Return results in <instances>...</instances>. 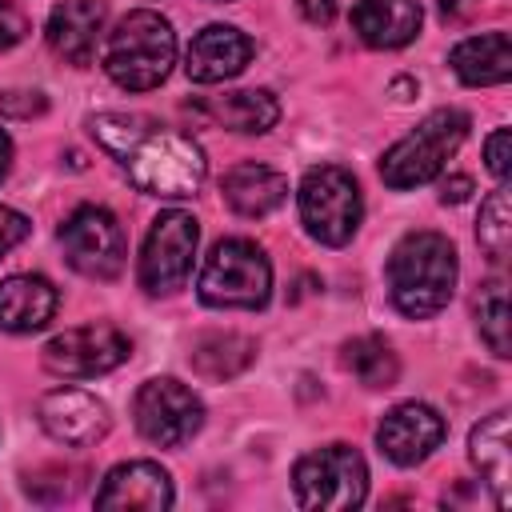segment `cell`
I'll list each match as a JSON object with an SVG mask.
<instances>
[{
  "label": "cell",
  "instance_id": "8",
  "mask_svg": "<svg viewBox=\"0 0 512 512\" xmlns=\"http://www.w3.org/2000/svg\"><path fill=\"white\" fill-rule=\"evenodd\" d=\"M64 260L88 280H112L124 268V228L108 208L84 204L60 224Z\"/></svg>",
  "mask_w": 512,
  "mask_h": 512
},
{
  "label": "cell",
  "instance_id": "10",
  "mask_svg": "<svg viewBox=\"0 0 512 512\" xmlns=\"http://www.w3.org/2000/svg\"><path fill=\"white\" fill-rule=\"evenodd\" d=\"M132 416H136L140 436L152 440V444H160V448L188 444L200 432V424H204V408H200L196 392L184 388L172 376H160V380L140 384V392L132 400Z\"/></svg>",
  "mask_w": 512,
  "mask_h": 512
},
{
  "label": "cell",
  "instance_id": "9",
  "mask_svg": "<svg viewBox=\"0 0 512 512\" xmlns=\"http://www.w3.org/2000/svg\"><path fill=\"white\" fill-rule=\"evenodd\" d=\"M196 240H200V228H196V216L172 208V212H160L148 228V240H144V252H140V288L160 296V292H176L188 272H192V256H196Z\"/></svg>",
  "mask_w": 512,
  "mask_h": 512
},
{
  "label": "cell",
  "instance_id": "31",
  "mask_svg": "<svg viewBox=\"0 0 512 512\" xmlns=\"http://www.w3.org/2000/svg\"><path fill=\"white\" fill-rule=\"evenodd\" d=\"M300 12H304L312 24H328L332 12H336V0H300Z\"/></svg>",
  "mask_w": 512,
  "mask_h": 512
},
{
  "label": "cell",
  "instance_id": "4",
  "mask_svg": "<svg viewBox=\"0 0 512 512\" xmlns=\"http://www.w3.org/2000/svg\"><path fill=\"white\" fill-rule=\"evenodd\" d=\"M468 116L460 108H436L428 112L404 140H396L384 160H380V176L388 188L404 192V188H416V184H428L440 176V168L448 164V156L464 144L468 136Z\"/></svg>",
  "mask_w": 512,
  "mask_h": 512
},
{
  "label": "cell",
  "instance_id": "18",
  "mask_svg": "<svg viewBox=\"0 0 512 512\" xmlns=\"http://www.w3.org/2000/svg\"><path fill=\"white\" fill-rule=\"evenodd\" d=\"M220 192H224L232 212H240L248 220H260V216H268V212H276L284 204L288 180L268 164H236L220 180Z\"/></svg>",
  "mask_w": 512,
  "mask_h": 512
},
{
  "label": "cell",
  "instance_id": "32",
  "mask_svg": "<svg viewBox=\"0 0 512 512\" xmlns=\"http://www.w3.org/2000/svg\"><path fill=\"white\" fill-rule=\"evenodd\" d=\"M8 164H12V140H8V132L0 128V180H4V172H8Z\"/></svg>",
  "mask_w": 512,
  "mask_h": 512
},
{
  "label": "cell",
  "instance_id": "1",
  "mask_svg": "<svg viewBox=\"0 0 512 512\" xmlns=\"http://www.w3.org/2000/svg\"><path fill=\"white\" fill-rule=\"evenodd\" d=\"M88 128L96 144L112 152L128 168V180L148 196L180 200L192 196L204 180V152L184 132L160 128L136 112H100L88 120Z\"/></svg>",
  "mask_w": 512,
  "mask_h": 512
},
{
  "label": "cell",
  "instance_id": "3",
  "mask_svg": "<svg viewBox=\"0 0 512 512\" xmlns=\"http://www.w3.org/2000/svg\"><path fill=\"white\" fill-rule=\"evenodd\" d=\"M176 60V32L160 12L136 8L128 12L104 40V72L128 88V92H148L156 88Z\"/></svg>",
  "mask_w": 512,
  "mask_h": 512
},
{
  "label": "cell",
  "instance_id": "21",
  "mask_svg": "<svg viewBox=\"0 0 512 512\" xmlns=\"http://www.w3.org/2000/svg\"><path fill=\"white\" fill-rule=\"evenodd\" d=\"M452 68L464 84H504L512 76V44L508 32H480L452 48Z\"/></svg>",
  "mask_w": 512,
  "mask_h": 512
},
{
  "label": "cell",
  "instance_id": "22",
  "mask_svg": "<svg viewBox=\"0 0 512 512\" xmlns=\"http://www.w3.org/2000/svg\"><path fill=\"white\" fill-rule=\"evenodd\" d=\"M468 456L480 472V480L492 488L496 508H508V412L484 416L468 436Z\"/></svg>",
  "mask_w": 512,
  "mask_h": 512
},
{
  "label": "cell",
  "instance_id": "16",
  "mask_svg": "<svg viewBox=\"0 0 512 512\" xmlns=\"http://www.w3.org/2000/svg\"><path fill=\"white\" fill-rule=\"evenodd\" d=\"M104 32V4L100 0H64L48 16V44L68 64H88Z\"/></svg>",
  "mask_w": 512,
  "mask_h": 512
},
{
  "label": "cell",
  "instance_id": "25",
  "mask_svg": "<svg viewBox=\"0 0 512 512\" xmlns=\"http://www.w3.org/2000/svg\"><path fill=\"white\" fill-rule=\"evenodd\" d=\"M476 236H480V248L488 252L492 264H504L508 260V248H512V208H508V188L504 184L484 200Z\"/></svg>",
  "mask_w": 512,
  "mask_h": 512
},
{
  "label": "cell",
  "instance_id": "29",
  "mask_svg": "<svg viewBox=\"0 0 512 512\" xmlns=\"http://www.w3.org/2000/svg\"><path fill=\"white\" fill-rule=\"evenodd\" d=\"M28 228H32V224H28L20 212H12V208H4V204H0V256H4V252H12V248L28 236Z\"/></svg>",
  "mask_w": 512,
  "mask_h": 512
},
{
  "label": "cell",
  "instance_id": "23",
  "mask_svg": "<svg viewBox=\"0 0 512 512\" xmlns=\"http://www.w3.org/2000/svg\"><path fill=\"white\" fill-rule=\"evenodd\" d=\"M188 360L204 380H232L256 360V344L240 332H204L192 340Z\"/></svg>",
  "mask_w": 512,
  "mask_h": 512
},
{
  "label": "cell",
  "instance_id": "6",
  "mask_svg": "<svg viewBox=\"0 0 512 512\" xmlns=\"http://www.w3.org/2000/svg\"><path fill=\"white\" fill-rule=\"evenodd\" d=\"M292 488H296L300 508H320V512L356 508V504H364V492H368V468L356 448L324 444L296 460Z\"/></svg>",
  "mask_w": 512,
  "mask_h": 512
},
{
  "label": "cell",
  "instance_id": "14",
  "mask_svg": "<svg viewBox=\"0 0 512 512\" xmlns=\"http://www.w3.org/2000/svg\"><path fill=\"white\" fill-rule=\"evenodd\" d=\"M248 60H252V40L240 28L208 24L192 36L188 56H184V72L196 84H220V80H232L236 72H244Z\"/></svg>",
  "mask_w": 512,
  "mask_h": 512
},
{
  "label": "cell",
  "instance_id": "19",
  "mask_svg": "<svg viewBox=\"0 0 512 512\" xmlns=\"http://www.w3.org/2000/svg\"><path fill=\"white\" fill-rule=\"evenodd\" d=\"M56 312V288L44 276H8L0 280V328L4 332H36Z\"/></svg>",
  "mask_w": 512,
  "mask_h": 512
},
{
  "label": "cell",
  "instance_id": "7",
  "mask_svg": "<svg viewBox=\"0 0 512 512\" xmlns=\"http://www.w3.org/2000/svg\"><path fill=\"white\" fill-rule=\"evenodd\" d=\"M300 220H304L312 240H320L328 248L348 244L360 228V188H356V180L336 164L308 168V176L300 180Z\"/></svg>",
  "mask_w": 512,
  "mask_h": 512
},
{
  "label": "cell",
  "instance_id": "27",
  "mask_svg": "<svg viewBox=\"0 0 512 512\" xmlns=\"http://www.w3.org/2000/svg\"><path fill=\"white\" fill-rule=\"evenodd\" d=\"M24 32H28V16H24L16 4L0 0V52L12 48V44H20Z\"/></svg>",
  "mask_w": 512,
  "mask_h": 512
},
{
  "label": "cell",
  "instance_id": "13",
  "mask_svg": "<svg viewBox=\"0 0 512 512\" xmlns=\"http://www.w3.org/2000/svg\"><path fill=\"white\" fill-rule=\"evenodd\" d=\"M40 424L56 444L88 448L108 432V408L80 388H56L40 400Z\"/></svg>",
  "mask_w": 512,
  "mask_h": 512
},
{
  "label": "cell",
  "instance_id": "30",
  "mask_svg": "<svg viewBox=\"0 0 512 512\" xmlns=\"http://www.w3.org/2000/svg\"><path fill=\"white\" fill-rule=\"evenodd\" d=\"M468 192H472V180H468V176H452V180L440 184V200H444V204H448V200L460 204V200H468Z\"/></svg>",
  "mask_w": 512,
  "mask_h": 512
},
{
  "label": "cell",
  "instance_id": "5",
  "mask_svg": "<svg viewBox=\"0 0 512 512\" xmlns=\"http://www.w3.org/2000/svg\"><path fill=\"white\" fill-rule=\"evenodd\" d=\"M200 300L212 308H264L272 292V264L252 240H220L200 268Z\"/></svg>",
  "mask_w": 512,
  "mask_h": 512
},
{
  "label": "cell",
  "instance_id": "24",
  "mask_svg": "<svg viewBox=\"0 0 512 512\" xmlns=\"http://www.w3.org/2000/svg\"><path fill=\"white\" fill-rule=\"evenodd\" d=\"M344 368L368 388H388L396 380V352L380 336H356L344 344Z\"/></svg>",
  "mask_w": 512,
  "mask_h": 512
},
{
  "label": "cell",
  "instance_id": "2",
  "mask_svg": "<svg viewBox=\"0 0 512 512\" xmlns=\"http://www.w3.org/2000/svg\"><path fill=\"white\" fill-rule=\"evenodd\" d=\"M388 288L392 304L412 320L440 312L456 288V248L448 236L408 232L388 256Z\"/></svg>",
  "mask_w": 512,
  "mask_h": 512
},
{
  "label": "cell",
  "instance_id": "12",
  "mask_svg": "<svg viewBox=\"0 0 512 512\" xmlns=\"http://www.w3.org/2000/svg\"><path fill=\"white\" fill-rule=\"evenodd\" d=\"M444 432H448V428H444V416H440L432 404L408 400V404H396V408L380 420L376 444H380V452H384L392 464L412 468V464L428 460V456L440 448Z\"/></svg>",
  "mask_w": 512,
  "mask_h": 512
},
{
  "label": "cell",
  "instance_id": "20",
  "mask_svg": "<svg viewBox=\"0 0 512 512\" xmlns=\"http://www.w3.org/2000/svg\"><path fill=\"white\" fill-rule=\"evenodd\" d=\"M196 116L232 132H268L280 120V104L268 88H244V92L208 96L204 104H196Z\"/></svg>",
  "mask_w": 512,
  "mask_h": 512
},
{
  "label": "cell",
  "instance_id": "17",
  "mask_svg": "<svg viewBox=\"0 0 512 512\" xmlns=\"http://www.w3.org/2000/svg\"><path fill=\"white\" fill-rule=\"evenodd\" d=\"M420 4L416 0H356L352 28L368 48H400L420 32Z\"/></svg>",
  "mask_w": 512,
  "mask_h": 512
},
{
  "label": "cell",
  "instance_id": "28",
  "mask_svg": "<svg viewBox=\"0 0 512 512\" xmlns=\"http://www.w3.org/2000/svg\"><path fill=\"white\" fill-rule=\"evenodd\" d=\"M484 160H488V172L504 184V176H508V128H496V132L488 136V144H484Z\"/></svg>",
  "mask_w": 512,
  "mask_h": 512
},
{
  "label": "cell",
  "instance_id": "15",
  "mask_svg": "<svg viewBox=\"0 0 512 512\" xmlns=\"http://www.w3.org/2000/svg\"><path fill=\"white\" fill-rule=\"evenodd\" d=\"M168 504H172V480L152 460L116 464L104 476L100 492H96V508H148V512H160Z\"/></svg>",
  "mask_w": 512,
  "mask_h": 512
},
{
  "label": "cell",
  "instance_id": "11",
  "mask_svg": "<svg viewBox=\"0 0 512 512\" xmlns=\"http://www.w3.org/2000/svg\"><path fill=\"white\" fill-rule=\"evenodd\" d=\"M132 352L128 336L112 324H80L68 328L60 336H52L40 352L44 368L56 376H100L112 372L116 364H124Z\"/></svg>",
  "mask_w": 512,
  "mask_h": 512
},
{
  "label": "cell",
  "instance_id": "26",
  "mask_svg": "<svg viewBox=\"0 0 512 512\" xmlns=\"http://www.w3.org/2000/svg\"><path fill=\"white\" fill-rule=\"evenodd\" d=\"M476 324H480V336L488 340V348L496 356H508V296H504V284L492 280L484 284V292L476 296Z\"/></svg>",
  "mask_w": 512,
  "mask_h": 512
}]
</instances>
